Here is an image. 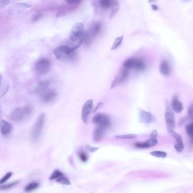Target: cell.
I'll return each instance as SVG.
<instances>
[{"label":"cell","instance_id":"60d3db41","mask_svg":"<svg viewBox=\"0 0 193 193\" xmlns=\"http://www.w3.org/2000/svg\"><path fill=\"white\" fill-rule=\"evenodd\" d=\"M151 8H152V10H158V7H157L156 5H151Z\"/></svg>","mask_w":193,"mask_h":193},{"label":"cell","instance_id":"f546056e","mask_svg":"<svg viewBox=\"0 0 193 193\" xmlns=\"http://www.w3.org/2000/svg\"><path fill=\"white\" fill-rule=\"evenodd\" d=\"M63 176H64V174L60 171L56 169L54 171L52 174L50 176V179L52 180V179H57L59 177Z\"/></svg>","mask_w":193,"mask_h":193},{"label":"cell","instance_id":"ba28073f","mask_svg":"<svg viewBox=\"0 0 193 193\" xmlns=\"http://www.w3.org/2000/svg\"><path fill=\"white\" fill-rule=\"evenodd\" d=\"M32 6V5L27 2H22L15 4L9 10V14L11 15H17L24 13Z\"/></svg>","mask_w":193,"mask_h":193},{"label":"cell","instance_id":"4fadbf2b","mask_svg":"<svg viewBox=\"0 0 193 193\" xmlns=\"http://www.w3.org/2000/svg\"><path fill=\"white\" fill-rule=\"evenodd\" d=\"M158 143V141L157 138H150V139L145 141L144 142H136L135 144V146L136 148H140V149H148V148H152L156 146Z\"/></svg>","mask_w":193,"mask_h":193},{"label":"cell","instance_id":"4316f807","mask_svg":"<svg viewBox=\"0 0 193 193\" xmlns=\"http://www.w3.org/2000/svg\"><path fill=\"white\" fill-rule=\"evenodd\" d=\"M111 3H112V0H100V6L105 9H109Z\"/></svg>","mask_w":193,"mask_h":193},{"label":"cell","instance_id":"6da1fadb","mask_svg":"<svg viewBox=\"0 0 193 193\" xmlns=\"http://www.w3.org/2000/svg\"><path fill=\"white\" fill-rule=\"evenodd\" d=\"M56 58L60 61L74 62L77 58L75 49L68 45H60L53 50Z\"/></svg>","mask_w":193,"mask_h":193},{"label":"cell","instance_id":"8d00e7d4","mask_svg":"<svg viewBox=\"0 0 193 193\" xmlns=\"http://www.w3.org/2000/svg\"><path fill=\"white\" fill-rule=\"evenodd\" d=\"M86 149H87L88 151L91 152H95V151H96L97 150L99 149V148L93 147V146H90V145H86Z\"/></svg>","mask_w":193,"mask_h":193},{"label":"cell","instance_id":"9c48e42d","mask_svg":"<svg viewBox=\"0 0 193 193\" xmlns=\"http://www.w3.org/2000/svg\"><path fill=\"white\" fill-rule=\"evenodd\" d=\"M93 108V100L89 99L87 101L83 106L81 112V118L83 122L85 124H87L89 119L90 114Z\"/></svg>","mask_w":193,"mask_h":193},{"label":"cell","instance_id":"d590c367","mask_svg":"<svg viewBox=\"0 0 193 193\" xmlns=\"http://www.w3.org/2000/svg\"><path fill=\"white\" fill-rule=\"evenodd\" d=\"M10 3V0H0V8L6 7Z\"/></svg>","mask_w":193,"mask_h":193},{"label":"cell","instance_id":"4dcf8cb0","mask_svg":"<svg viewBox=\"0 0 193 193\" xmlns=\"http://www.w3.org/2000/svg\"><path fill=\"white\" fill-rule=\"evenodd\" d=\"M101 30V25L100 23H96L95 25H94L93 26V27L92 28V33H93V35L94 36L97 35Z\"/></svg>","mask_w":193,"mask_h":193},{"label":"cell","instance_id":"74e56055","mask_svg":"<svg viewBox=\"0 0 193 193\" xmlns=\"http://www.w3.org/2000/svg\"><path fill=\"white\" fill-rule=\"evenodd\" d=\"M68 4H73V5H75V4H79L81 2V0H65Z\"/></svg>","mask_w":193,"mask_h":193},{"label":"cell","instance_id":"d6986e66","mask_svg":"<svg viewBox=\"0 0 193 193\" xmlns=\"http://www.w3.org/2000/svg\"><path fill=\"white\" fill-rule=\"evenodd\" d=\"M171 107L172 108V110L177 114L181 113L183 111V103L180 102L179 99H177V98H175L174 97L171 101Z\"/></svg>","mask_w":193,"mask_h":193},{"label":"cell","instance_id":"5b68a950","mask_svg":"<svg viewBox=\"0 0 193 193\" xmlns=\"http://www.w3.org/2000/svg\"><path fill=\"white\" fill-rule=\"evenodd\" d=\"M51 64L47 58H41L37 61L35 65V70L40 75H44L50 71Z\"/></svg>","mask_w":193,"mask_h":193},{"label":"cell","instance_id":"603a6c76","mask_svg":"<svg viewBox=\"0 0 193 193\" xmlns=\"http://www.w3.org/2000/svg\"><path fill=\"white\" fill-rule=\"evenodd\" d=\"M186 132L187 136L189 137L191 144H193V122L187 124Z\"/></svg>","mask_w":193,"mask_h":193},{"label":"cell","instance_id":"cb8c5ba5","mask_svg":"<svg viewBox=\"0 0 193 193\" xmlns=\"http://www.w3.org/2000/svg\"><path fill=\"white\" fill-rule=\"evenodd\" d=\"M123 40H124V36H123L117 37L116 39H115V41H114L113 45L112 46L111 49L112 50H114L117 49L118 47L121 45Z\"/></svg>","mask_w":193,"mask_h":193},{"label":"cell","instance_id":"7a4b0ae2","mask_svg":"<svg viewBox=\"0 0 193 193\" xmlns=\"http://www.w3.org/2000/svg\"><path fill=\"white\" fill-rule=\"evenodd\" d=\"M85 25L82 23H77L73 26L70 33L69 39V40L75 44L73 47L75 50L78 48L79 46L82 44L85 38Z\"/></svg>","mask_w":193,"mask_h":193},{"label":"cell","instance_id":"8992f818","mask_svg":"<svg viewBox=\"0 0 193 193\" xmlns=\"http://www.w3.org/2000/svg\"><path fill=\"white\" fill-rule=\"evenodd\" d=\"M173 112L174 111L172 110L171 107H169V105H167L164 117L168 133L172 130H173L174 128H175V118Z\"/></svg>","mask_w":193,"mask_h":193},{"label":"cell","instance_id":"d6a6232c","mask_svg":"<svg viewBox=\"0 0 193 193\" xmlns=\"http://www.w3.org/2000/svg\"><path fill=\"white\" fill-rule=\"evenodd\" d=\"M19 183V181H15L14 183H11L10 184H7V185H1L0 189L1 190H6L10 189L11 187H12L13 186L16 185L17 183Z\"/></svg>","mask_w":193,"mask_h":193},{"label":"cell","instance_id":"484cf974","mask_svg":"<svg viewBox=\"0 0 193 193\" xmlns=\"http://www.w3.org/2000/svg\"><path fill=\"white\" fill-rule=\"evenodd\" d=\"M151 155L154 156L155 157L159 158H165L167 157V152L164 151H152L150 153Z\"/></svg>","mask_w":193,"mask_h":193},{"label":"cell","instance_id":"3957f363","mask_svg":"<svg viewBox=\"0 0 193 193\" xmlns=\"http://www.w3.org/2000/svg\"><path fill=\"white\" fill-rule=\"evenodd\" d=\"M32 109L30 106L18 107L10 114V119L15 123H22L28 119L32 115Z\"/></svg>","mask_w":193,"mask_h":193},{"label":"cell","instance_id":"44dd1931","mask_svg":"<svg viewBox=\"0 0 193 193\" xmlns=\"http://www.w3.org/2000/svg\"><path fill=\"white\" fill-rule=\"evenodd\" d=\"M120 7V4L117 0H112L111 6L109 8V17L112 18L114 17L116 14L117 13Z\"/></svg>","mask_w":193,"mask_h":193},{"label":"cell","instance_id":"b9f144b4","mask_svg":"<svg viewBox=\"0 0 193 193\" xmlns=\"http://www.w3.org/2000/svg\"><path fill=\"white\" fill-rule=\"evenodd\" d=\"M154 1H155V0H148L149 2H153Z\"/></svg>","mask_w":193,"mask_h":193},{"label":"cell","instance_id":"5bb4252c","mask_svg":"<svg viewBox=\"0 0 193 193\" xmlns=\"http://www.w3.org/2000/svg\"><path fill=\"white\" fill-rule=\"evenodd\" d=\"M107 129L102 126H97L94 129L93 134V141L96 142H99L104 138L105 131Z\"/></svg>","mask_w":193,"mask_h":193},{"label":"cell","instance_id":"ffe728a7","mask_svg":"<svg viewBox=\"0 0 193 193\" xmlns=\"http://www.w3.org/2000/svg\"><path fill=\"white\" fill-rule=\"evenodd\" d=\"M136 61H137V58H129L126 60L123 63V67L129 71L131 70H135Z\"/></svg>","mask_w":193,"mask_h":193},{"label":"cell","instance_id":"e0dca14e","mask_svg":"<svg viewBox=\"0 0 193 193\" xmlns=\"http://www.w3.org/2000/svg\"><path fill=\"white\" fill-rule=\"evenodd\" d=\"M13 126L10 123L4 120L1 121V132L4 137H7L10 134Z\"/></svg>","mask_w":193,"mask_h":193},{"label":"cell","instance_id":"ab89813d","mask_svg":"<svg viewBox=\"0 0 193 193\" xmlns=\"http://www.w3.org/2000/svg\"><path fill=\"white\" fill-rule=\"evenodd\" d=\"M103 103L102 102H100V103H99V104H98V105L96 106V108L95 109V110H94V111H93V112H95L96 111H97V109H99V108H100L101 107H102V106H103Z\"/></svg>","mask_w":193,"mask_h":193},{"label":"cell","instance_id":"9a60e30c","mask_svg":"<svg viewBox=\"0 0 193 193\" xmlns=\"http://www.w3.org/2000/svg\"><path fill=\"white\" fill-rule=\"evenodd\" d=\"M57 95V93L55 91L52 89L48 90L41 95V101L44 103H49L54 100Z\"/></svg>","mask_w":193,"mask_h":193},{"label":"cell","instance_id":"52a82bcc","mask_svg":"<svg viewBox=\"0 0 193 193\" xmlns=\"http://www.w3.org/2000/svg\"><path fill=\"white\" fill-rule=\"evenodd\" d=\"M93 123L97 126H102L106 129L110 128L111 125V119L109 116L103 113L96 114L93 119Z\"/></svg>","mask_w":193,"mask_h":193},{"label":"cell","instance_id":"f1b7e54d","mask_svg":"<svg viewBox=\"0 0 193 193\" xmlns=\"http://www.w3.org/2000/svg\"><path fill=\"white\" fill-rule=\"evenodd\" d=\"M56 181L57 183H60L62 185H71V183H70V180L68 179V178L64 177V176L59 177Z\"/></svg>","mask_w":193,"mask_h":193},{"label":"cell","instance_id":"f35d334b","mask_svg":"<svg viewBox=\"0 0 193 193\" xmlns=\"http://www.w3.org/2000/svg\"><path fill=\"white\" fill-rule=\"evenodd\" d=\"M157 131L156 130H154L150 134V138H157Z\"/></svg>","mask_w":193,"mask_h":193},{"label":"cell","instance_id":"ac0fdd59","mask_svg":"<svg viewBox=\"0 0 193 193\" xmlns=\"http://www.w3.org/2000/svg\"><path fill=\"white\" fill-rule=\"evenodd\" d=\"M159 71L160 74L164 76H168L171 73V69L169 63L167 60H163L161 61L159 66Z\"/></svg>","mask_w":193,"mask_h":193},{"label":"cell","instance_id":"277c9868","mask_svg":"<svg viewBox=\"0 0 193 193\" xmlns=\"http://www.w3.org/2000/svg\"><path fill=\"white\" fill-rule=\"evenodd\" d=\"M45 120V114L42 113L38 116L33 125L32 126L30 133V138L31 140L32 141V142H36L39 140L43 132V128L44 126Z\"/></svg>","mask_w":193,"mask_h":193},{"label":"cell","instance_id":"7c38bea8","mask_svg":"<svg viewBox=\"0 0 193 193\" xmlns=\"http://www.w3.org/2000/svg\"><path fill=\"white\" fill-rule=\"evenodd\" d=\"M169 133L171 134V136H172L174 139H175V149L176 151L179 153L182 152L184 149V144L181 136L179 134L176 133L174 130L169 132Z\"/></svg>","mask_w":193,"mask_h":193},{"label":"cell","instance_id":"836d02e7","mask_svg":"<svg viewBox=\"0 0 193 193\" xmlns=\"http://www.w3.org/2000/svg\"><path fill=\"white\" fill-rule=\"evenodd\" d=\"M188 118L190 120H193V103L190 106L187 110Z\"/></svg>","mask_w":193,"mask_h":193},{"label":"cell","instance_id":"2e32d148","mask_svg":"<svg viewBox=\"0 0 193 193\" xmlns=\"http://www.w3.org/2000/svg\"><path fill=\"white\" fill-rule=\"evenodd\" d=\"M50 84V82L49 80L39 81L35 87L34 92L36 94H43L45 91H47Z\"/></svg>","mask_w":193,"mask_h":193},{"label":"cell","instance_id":"7bdbcfd3","mask_svg":"<svg viewBox=\"0 0 193 193\" xmlns=\"http://www.w3.org/2000/svg\"><path fill=\"white\" fill-rule=\"evenodd\" d=\"M183 1H189V0H183Z\"/></svg>","mask_w":193,"mask_h":193},{"label":"cell","instance_id":"8fae6325","mask_svg":"<svg viewBox=\"0 0 193 193\" xmlns=\"http://www.w3.org/2000/svg\"><path fill=\"white\" fill-rule=\"evenodd\" d=\"M139 119L140 122L144 124H151L156 121V118L152 114L142 110H140Z\"/></svg>","mask_w":193,"mask_h":193},{"label":"cell","instance_id":"7402d4cb","mask_svg":"<svg viewBox=\"0 0 193 193\" xmlns=\"http://www.w3.org/2000/svg\"><path fill=\"white\" fill-rule=\"evenodd\" d=\"M10 88V84L6 80H3L2 79L1 84V98H2L7 93Z\"/></svg>","mask_w":193,"mask_h":193},{"label":"cell","instance_id":"1f68e13d","mask_svg":"<svg viewBox=\"0 0 193 193\" xmlns=\"http://www.w3.org/2000/svg\"><path fill=\"white\" fill-rule=\"evenodd\" d=\"M78 156L80 160L83 162H86L88 160V156L83 151L79 152Z\"/></svg>","mask_w":193,"mask_h":193},{"label":"cell","instance_id":"30bf717a","mask_svg":"<svg viewBox=\"0 0 193 193\" xmlns=\"http://www.w3.org/2000/svg\"><path fill=\"white\" fill-rule=\"evenodd\" d=\"M129 75V70L123 67L122 70L120 72V74L115 77L113 81H112L111 85V89L116 88V87L124 83L128 79Z\"/></svg>","mask_w":193,"mask_h":193},{"label":"cell","instance_id":"e575fe53","mask_svg":"<svg viewBox=\"0 0 193 193\" xmlns=\"http://www.w3.org/2000/svg\"><path fill=\"white\" fill-rule=\"evenodd\" d=\"M11 176H12V173H11V172H10L7 173L5 175L4 177H3L2 179H1V181H0V184H2V183H5V182L7 181V179L10 178Z\"/></svg>","mask_w":193,"mask_h":193},{"label":"cell","instance_id":"83f0119b","mask_svg":"<svg viewBox=\"0 0 193 193\" xmlns=\"http://www.w3.org/2000/svg\"><path fill=\"white\" fill-rule=\"evenodd\" d=\"M39 183H30L26 186L25 190L26 191H31L34 190L36 189L39 187Z\"/></svg>","mask_w":193,"mask_h":193},{"label":"cell","instance_id":"d4e9b609","mask_svg":"<svg viewBox=\"0 0 193 193\" xmlns=\"http://www.w3.org/2000/svg\"><path fill=\"white\" fill-rule=\"evenodd\" d=\"M137 137L136 134H122V135H117L115 136L116 138L117 139H125V140H130L134 139Z\"/></svg>","mask_w":193,"mask_h":193}]
</instances>
